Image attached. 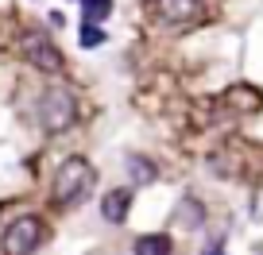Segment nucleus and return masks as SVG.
<instances>
[{"mask_svg": "<svg viewBox=\"0 0 263 255\" xmlns=\"http://www.w3.org/2000/svg\"><path fill=\"white\" fill-rule=\"evenodd\" d=\"M197 4H201V0H155L159 16H163L166 24H186V19H194Z\"/></svg>", "mask_w": 263, "mask_h": 255, "instance_id": "nucleus-6", "label": "nucleus"}, {"mask_svg": "<svg viewBox=\"0 0 263 255\" xmlns=\"http://www.w3.org/2000/svg\"><path fill=\"white\" fill-rule=\"evenodd\" d=\"M74 120H78L74 93L62 89V85L43 89V97H39V124H43V132L58 135V132H66V128H74Z\"/></svg>", "mask_w": 263, "mask_h": 255, "instance_id": "nucleus-2", "label": "nucleus"}, {"mask_svg": "<svg viewBox=\"0 0 263 255\" xmlns=\"http://www.w3.org/2000/svg\"><path fill=\"white\" fill-rule=\"evenodd\" d=\"M24 58L35 70H43V74H58V70H62V50H58L43 31L24 35Z\"/></svg>", "mask_w": 263, "mask_h": 255, "instance_id": "nucleus-4", "label": "nucleus"}, {"mask_svg": "<svg viewBox=\"0 0 263 255\" xmlns=\"http://www.w3.org/2000/svg\"><path fill=\"white\" fill-rule=\"evenodd\" d=\"M128 209H132V189H108L105 201H101V217L108 224H124L128 221Z\"/></svg>", "mask_w": 263, "mask_h": 255, "instance_id": "nucleus-5", "label": "nucleus"}, {"mask_svg": "<svg viewBox=\"0 0 263 255\" xmlns=\"http://www.w3.org/2000/svg\"><path fill=\"white\" fill-rule=\"evenodd\" d=\"M205 255H221V247H209V251H205Z\"/></svg>", "mask_w": 263, "mask_h": 255, "instance_id": "nucleus-13", "label": "nucleus"}, {"mask_svg": "<svg viewBox=\"0 0 263 255\" xmlns=\"http://www.w3.org/2000/svg\"><path fill=\"white\" fill-rule=\"evenodd\" d=\"M171 251H174V244H171V236H163V232L136 240V255H171Z\"/></svg>", "mask_w": 263, "mask_h": 255, "instance_id": "nucleus-7", "label": "nucleus"}, {"mask_svg": "<svg viewBox=\"0 0 263 255\" xmlns=\"http://www.w3.org/2000/svg\"><path fill=\"white\" fill-rule=\"evenodd\" d=\"M128 170H132V182H155V163H147L143 155H128Z\"/></svg>", "mask_w": 263, "mask_h": 255, "instance_id": "nucleus-8", "label": "nucleus"}, {"mask_svg": "<svg viewBox=\"0 0 263 255\" xmlns=\"http://www.w3.org/2000/svg\"><path fill=\"white\" fill-rule=\"evenodd\" d=\"M43 236H47V228H43L39 217H16V221L4 228V240H0V247H4V255H35V247L43 244Z\"/></svg>", "mask_w": 263, "mask_h": 255, "instance_id": "nucleus-3", "label": "nucleus"}, {"mask_svg": "<svg viewBox=\"0 0 263 255\" xmlns=\"http://www.w3.org/2000/svg\"><path fill=\"white\" fill-rule=\"evenodd\" d=\"M232 101H236V105H244V93H232ZM248 105L259 108V97H255V93H248Z\"/></svg>", "mask_w": 263, "mask_h": 255, "instance_id": "nucleus-12", "label": "nucleus"}, {"mask_svg": "<svg viewBox=\"0 0 263 255\" xmlns=\"http://www.w3.org/2000/svg\"><path fill=\"white\" fill-rule=\"evenodd\" d=\"M82 8H85V24H97L112 12V0H82Z\"/></svg>", "mask_w": 263, "mask_h": 255, "instance_id": "nucleus-9", "label": "nucleus"}, {"mask_svg": "<svg viewBox=\"0 0 263 255\" xmlns=\"http://www.w3.org/2000/svg\"><path fill=\"white\" fill-rule=\"evenodd\" d=\"M93 166H89V159H82V155H70L62 166H58V174H54V186H50V198H54V205L58 209H70V205H78V201L85 198L93 189Z\"/></svg>", "mask_w": 263, "mask_h": 255, "instance_id": "nucleus-1", "label": "nucleus"}, {"mask_svg": "<svg viewBox=\"0 0 263 255\" xmlns=\"http://www.w3.org/2000/svg\"><path fill=\"white\" fill-rule=\"evenodd\" d=\"M178 213H186V224H190V228H194V224H201V205H197V201H182Z\"/></svg>", "mask_w": 263, "mask_h": 255, "instance_id": "nucleus-11", "label": "nucleus"}, {"mask_svg": "<svg viewBox=\"0 0 263 255\" xmlns=\"http://www.w3.org/2000/svg\"><path fill=\"white\" fill-rule=\"evenodd\" d=\"M105 43V31H101L97 24H85V31H82V47H101Z\"/></svg>", "mask_w": 263, "mask_h": 255, "instance_id": "nucleus-10", "label": "nucleus"}]
</instances>
